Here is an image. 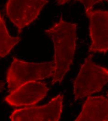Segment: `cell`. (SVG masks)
Wrapping results in <instances>:
<instances>
[{"label": "cell", "instance_id": "cell-1", "mask_svg": "<svg viewBox=\"0 0 108 121\" xmlns=\"http://www.w3.org/2000/svg\"><path fill=\"white\" fill-rule=\"evenodd\" d=\"M45 32L54 46L55 71L52 83L60 84L73 63L76 48L77 24L62 20Z\"/></svg>", "mask_w": 108, "mask_h": 121}, {"label": "cell", "instance_id": "cell-2", "mask_svg": "<svg viewBox=\"0 0 108 121\" xmlns=\"http://www.w3.org/2000/svg\"><path fill=\"white\" fill-rule=\"evenodd\" d=\"M89 54L81 67L74 82V95L77 101L103 90L108 83V69L96 64Z\"/></svg>", "mask_w": 108, "mask_h": 121}, {"label": "cell", "instance_id": "cell-3", "mask_svg": "<svg viewBox=\"0 0 108 121\" xmlns=\"http://www.w3.org/2000/svg\"><path fill=\"white\" fill-rule=\"evenodd\" d=\"M54 71V60L35 63L23 61L14 57L7 75L8 88L11 93L25 83L52 76Z\"/></svg>", "mask_w": 108, "mask_h": 121}, {"label": "cell", "instance_id": "cell-4", "mask_svg": "<svg viewBox=\"0 0 108 121\" xmlns=\"http://www.w3.org/2000/svg\"><path fill=\"white\" fill-rule=\"evenodd\" d=\"M48 2L47 0H8L6 14L20 33L38 17Z\"/></svg>", "mask_w": 108, "mask_h": 121}, {"label": "cell", "instance_id": "cell-5", "mask_svg": "<svg viewBox=\"0 0 108 121\" xmlns=\"http://www.w3.org/2000/svg\"><path fill=\"white\" fill-rule=\"evenodd\" d=\"M63 95L59 94L45 105L16 109L10 116L12 121H58L63 108Z\"/></svg>", "mask_w": 108, "mask_h": 121}, {"label": "cell", "instance_id": "cell-6", "mask_svg": "<svg viewBox=\"0 0 108 121\" xmlns=\"http://www.w3.org/2000/svg\"><path fill=\"white\" fill-rule=\"evenodd\" d=\"M90 21L89 34L91 44L89 54L106 53L108 51V11L93 10L85 11Z\"/></svg>", "mask_w": 108, "mask_h": 121}, {"label": "cell", "instance_id": "cell-7", "mask_svg": "<svg viewBox=\"0 0 108 121\" xmlns=\"http://www.w3.org/2000/svg\"><path fill=\"white\" fill-rule=\"evenodd\" d=\"M49 89L46 84L38 81L25 83L7 96L5 100L12 106L35 105L45 98Z\"/></svg>", "mask_w": 108, "mask_h": 121}, {"label": "cell", "instance_id": "cell-8", "mask_svg": "<svg viewBox=\"0 0 108 121\" xmlns=\"http://www.w3.org/2000/svg\"><path fill=\"white\" fill-rule=\"evenodd\" d=\"M76 121H108V100L104 96H88Z\"/></svg>", "mask_w": 108, "mask_h": 121}, {"label": "cell", "instance_id": "cell-9", "mask_svg": "<svg viewBox=\"0 0 108 121\" xmlns=\"http://www.w3.org/2000/svg\"><path fill=\"white\" fill-rule=\"evenodd\" d=\"M19 37H11L8 32L3 19L0 15V57L7 55L20 42Z\"/></svg>", "mask_w": 108, "mask_h": 121}, {"label": "cell", "instance_id": "cell-10", "mask_svg": "<svg viewBox=\"0 0 108 121\" xmlns=\"http://www.w3.org/2000/svg\"><path fill=\"white\" fill-rule=\"evenodd\" d=\"M71 0H56V2L58 5H62L69 1ZM81 2L84 6L85 11H87L92 9L93 6L97 3H100L104 1H108V0H75Z\"/></svg>", "mask_w": 108, "mask_h": 121}, {"label": "cell", "instance_id": "cell-11", "mask_svg": "<svg viewBox=\"0 0 108 121\" xmlns=\"http://www.w3.org/2000/svg\"><path fill=\"white\" fill-rule=\"evenodd\" d=\"M106 96H107V97L108 98V91H107V95H106Z\"/></svg>", "mask_w": 108, "mask_h": 121}]
</instances>
